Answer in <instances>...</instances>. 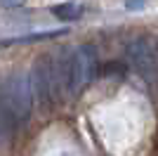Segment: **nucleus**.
<instances>
[{
  "label": "nucleus",
  "mask_w": 158,
  "mask_h": 156,
  "mask_svg": "<svg viewBox=\"0 0 158 156\" xmlns=\"http://www.w3.org/2000/svg\"><path fill=\"white\" fill-rule=\"evenodd\" d=\"M31 80L43 104H54L61 99V95L69 92V50L40 57L33 66Z\"/></svg>",
  "instance_id": "obj_1"
},
{
  "label": "nucleus",
  "mask_w": 158,
  "mask_h": 156,
  "mask_svg": "<svg viewBox=\"0 0 158 156\" xmlns=\"http://www.w3.org/2000/svg\"><path fill=\"white\" fill-rule=\"evenodd\" d=\"M33 80L31 76L21 71H14L5 78L2 85V121H5V135L10 130V123H24L33 111Z\"/></svg>",
  "instance_id": "obj_2"
},
{
  "label": "nucleus",
  "mask_w": 158,
  "mask_h": 156,
  "mask_svg": "<svg viewBox=\"0 0 158 156\" xmlns=\"http://www.w3.org/2000/svg\"><path fill=\"white\" fill-rule=\"evenodd\" d=\"M97 69V54L92 45H78L69 50V95H80L92 80Z\"/></svg>",
  "instance_id": "obj_3"
},
{
  "label": "nucleus",
  "mask_w": 158,
  "mask_h": 156,
  "mask_svg": "<svg viewBox=\"0 0 158 156\" xmlns=\"http://www.w3.org/2000/svg\"><path fill=\"white\" fill-rule=\"evenodd\" d=\"M127 59H130V64L137 69V73L153 83L156 80V50H153V43L149 38H135L127 45Z\"/></svg>",
  "instance_id": "obj_4"
},
{
  "label": "nucleus",
  "mask_w": 158,
  "mask_h": 156,
  "mask_svg": "<svg viewBox=\"0 0 158 156\" xmlns=\"http://www.w3.org/2000/svg\"><path fill=\"white\" fill-rule=\"evenodd\" d=\"M59 19H66V21H71V19H78L80 14H83V7L76 5V2H64V5H57L52 10Z\"/></svg>",
  "instance_id": "obj_5"
},
{
  "label": "nucleus",
  "mask_w": 158,
  "mask_h": 156,
  "mask_svg": "<svg viewBox=\"0 0 158 156\" xmlns=\"http://www.w3.org/2000/svg\"><path fill=\"white\" fill-rule=\"evenodd\" d=\"M64 31H45V33H31V36H21V38H5L2 45H10V43H26V40H45V38H54V36H61Z\"/></svg>",
  "instance_id": "obj_6"
},
{
  "label": "nucleus",
  "mask_w": 158,
  "mask_h": 156,
  "mask_svg": "<svg viewBox=\"0 0 158 156\" xmlns=\"http://www.w3.org/2000/svg\"><path fill=\"white\" fill-rule=\"evenodd\" d=\"M26 0H2V5L5 7H19V5H24Z\"/></svg>",
  "instance_id": "obj_7"
}]
</instances>
